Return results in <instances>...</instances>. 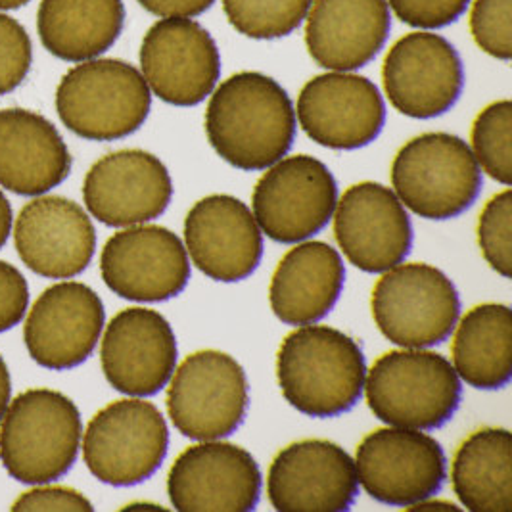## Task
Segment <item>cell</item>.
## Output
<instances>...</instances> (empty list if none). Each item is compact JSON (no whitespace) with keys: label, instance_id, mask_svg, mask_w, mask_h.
Instances as JSON below:
<instances>
[{"label":"cell","instance_id":"6da1fadb","mask_svg":"<svg viewBox=\"0 0 512 512\" xmlns=\"http://www.w3.org/2000/svg\"><path fill=\"white\" fill-rule=\"evenodd\" d=\"M210 96L206 135L225 162L242 171H265L290 152L296 108L273 77L240 71Z\"/></svg>","mask_w":512,"mask_h":512},{"label":"cell","instance_id":"7a4b0ae2","mask_svg":"<svg viewBox=\"0 0 512 512\" xmlns=\"http://www.w3.org/2000/svg\"><path fill=\"white\" fill-rule=\"evenodd\" d=\"M365 376L363 350L338 328L303 325L280 344V392L307 417L330 419L348 413L363 396Z\"/></svg>","mask_w":512,"mask_h":512},{"label":"cell","instance_id":"3957f363","mask_svg":"<svg viewBox=\"0 0 512 512\" xmlns=\"http://www.w3.org/2000/svg\"><path fill=\"white\" fill-rule=\"evenodd\" d=\"M83 438L77 405L62 392L25 390L0 420V463L22 484L56 482L75 465Z\"/></svg>","mask_w":512,"mask_h":512},{"label":"cell","instance_id":"277c9868","mask_svg":"<svg viewBox=\"0 0 512 512\" xmlns=\"http://www.w3.org/2000/svg\"><path fill=\"white\" fill-rule=\"evenodd\" d=\"M363 394L388 426L436 430L453 419L463 386L451 361L426 348L384 353L365 376Z\"/></svg>","mask_w":512,"mask_h":512},{"label":"cell","instance_id":"5b68a950","mask_svg":"<svg viewBox=\"0 0 512 512\" xmlns=\"http://www.w3.org/2000/svg\"><path fill=\"white\" fill-rule=\"evenodd\" d=\"M152 93L133 64L93 58L71 68L56 89V110L77 137L96 142L133 135L150 114Z\"/></svg>","mask_w":512,"mask_h":512},{"label":"cell","instance_id":"8992f818","mask_svg":"<svg viewBox=\"0 0 512 512\" xmlns=\"http://www.w3.org/2000/svg\"><path fill=\"white\" fill-rule=\"evenodd\" d=\"M392 185L407 210L422 219L445 221L459 217L478 200L482 169L461 137L424 133L399 148Z\"/></svg>","mask_w":512,"mask_h":512},{"label":"cell","instance_id":"52a82bcc","mask_svg":"<svg viewBox=\"0 0 512 512\" xmlns=\"http://www.w3.org/2000/svg\"><path fill=\"white\" fill-rule=\"evenodd\" d=\"M378 330L399 348H432L459 321L461 300L451 279L428 263H399L382 273L371 296Z\"/></svg>","mask_w":512,"mask_h":512},{"label":"cell","instance_id":"ba28073f","mask_svg":"<svg viewBox=\"0 0 512 512\" xmlns=\"http://www.w3.org/2000/svg\"><path fill=\"white\" fill-rule=\"evenodd\" d=\"M169 447L162 411L140 397L117 399L94 415L81 438L83 461L96 480L129 488L152 478Z\"/></svg>","mask_w":512,"mask_h":512},{"label":"cell","instance_id":"9c48e42d","mask_svg":"<svg viewBox=\"0 0 512 512\" xmlns=\"http://www.w3.org/2000/svg\"><path fill=\"white\" fill-rule=\"evenodd\" d=\"M167 384L169 419L190 440H223L248 415V376L229 353L196 351L175 367Z\"/></svg>","mask_w":512,"mask_h":512},{"label":"cell","instance_id":"30bf717a","mask_svg":"<svg viewBox=\"0 0 512 512\" xmlns=\"http://www.w3.org/2000/svg\"><path fill=\"white\" fill-rule=\"evenodd\" d=\"M338 185L325 163L307 154L282 158L265 169L252 196L261 233L298 244L321 233L332 219Z\"/></svg>","mask_w":512,"mask_h":512},{"label":"cell","instance_id":"8fae6325","mask_svg":"<svg viewBox=\"0 0 512 512\" xmlns=\"http://www.w3.org/2000/svg\"><path fill=\"white\" fill-rule=\"evenodd\" d=\"M357 480L378 503L411 507L434 497L445 482L447 461L440 442L424 430L380 428L359 443Z\"/></svg>","mask_w":512,"mask_h":512},{"label":"cell","instance_id":"7c38bea8","mask_svg":"<svg viewBox=\"0 0 512 512\" xmlns=\"http://www.w3.org/2000/svg\"><path fill=\"white\" fill-rule=\"evenodd\" d=\"M140 73L160 100L190 108L210 96L221 77V54L204 25L190 18H163L140 45Z\"/></svg>","mask_w":512,"mask_h":512},{"label":"cell","instance_id":"4fadbf2b","mask_svg":"<svg viewBox=\"0 0 512 512\" xmlns=\"http://www.w3.org/2000/svg\"><path fill=\"white\" fill-rule=\"evenodd\" d=\"M382 85L399 114L434 119L447 114L463 94V60L445 37L419 29L388 50Z\"/></svg>","mask_w":512,"mask_h":512},{"label":"cell","instance_id":"5bb4252c","mask_svg":"<svg viewBox=\"0 0 512 512\" xmlns=\"http://www.w3.org/2000/svg\"><path fill=\"white\" fill-rule=\"evenodd\" d=\"M100 275L123 300L165 302L190 280L183 240L160 225H133L108 238L100 254Z\"/></svg>","mask_w":512,"mask_h":512},{"label":"cell","instance_id":"9a60e30c","mask_svg":"<svg viewBox=\"0 0 512 512\" xmlns=\"http://www.w3.org/2000/svg\"><path fill=\"white\" fill-rule=\"evenodd\" d=\"M167 493L181 512L254 511L261 495V470L244 447L206 440L175 459Z\"/></svg>","mask_w":512,"mask_h":512},{"label":"cell","instance_id":"2e32d148","mask_svg":"<svg viewBox=\"0 0 512 512\" xmlns=\"http://www.w3.org/2000/svg\"><path fill=\"white\" fill-rule=\"evenodd\" d=\"M357 493L355 461L338 443H290L269 466L267 495L280 512L348 511Z\"/></svg>","mask_w":512,"mask_h":512},{"label":"cell","instance_id":"e0dca14e","mask_svg":"<svg viewBox=\"0 0 512 512\" xmlns=\"http://www.w3.org/2000/svg\"><path fill=\"white\" fill-rule=\"evenodd\" d=\"M104 303L83 282H58L31 305L24 325L31 359L50 371H70L85 363L104 330Z\"/></svg>","mask_w":512,"mask_h":512},{"label":"cell","instance_id":"ac0fdd59","mask_svg":"<svg viewBox=\"0 0 512 512\" xmlns=\"http://www.w3.org/2000/svg\"><path fill=\"white\" fill-rule=\"evenodd\" d=\"M296 119L313 142L332 150H357L382 133L386 104L371 79L328 71L303 85Z\"/></svg>","mask_w":512,"mask_h":512},{"label":"cell","instance_id":"d6986e66","mask_svg":"<svg viewBox=\"0 0 512 512\" xmlns=\"http://www.w3.org/2000/svg\"><path fill=\"white\" fill-rule=\"evenodd\" d=\"M102 332L100 363L110 386L129 397L160 394L179 359L177 336L162 313L127 307Z\"/></svg>","mask_w":512,"mask_h":512},{"label":"cell","instance_id":"ffe728a7","mask_svg":"<svg viewBox=\"0 0 512 512\" xmlns=\"http://www.w3.org/2000/svg\"><path fill=\"white\" fill-rule=\"evenodd\" d=\"M334 236L351 265L384 273L405 261L413 246V225L394 190L357 183L336 202Z\"/></svg>","mask_w":512,"mask_h":512},{"label":"cell","instance_id":"44dd1931","mask_svg":"<svg viewBox=\"0 0 512 512\" xmlns=\"http://www.w3.org/2000/svg\"><path fill=\"white\" fill-rule=\"evenodd\" d=\"M12 233L25 267L45 279L81 275L96 252L89 213L62 196H35L18 213Z\"/></svg>","mask_w":512,"mask_h":512},{"label":"cell","instance_id":"7402d4cb","mask_svg":"<svg viewBox=\"0 0 512 512\" xmlns=\"http://www.w3.org/2000/svg\"><path fill=\"white\" fill-rule=\"evenodd\" d=\"M173 198L167 167L150 152L117 150L85 175L87 211L108 227H133L160 217Z\"/></svg>","mask_w":512,"mask_h":512},{"label":"cell","instance_id":"603a6c76","mask_svg":"<svg viewBox=\"0 0 512 512\" xmlns=\"http://www.w3.org/2000/svg\"><path fill=\"white\" fill-rule=\"evenodd\" d=\"M185 248L208 279L238 282L259 267L263 233L242 200L229 194H211L187 213Z\"/></svg>","mask_w":512,"mask_h":512},{"label":"cell","instance_id":"cb8c5ba5","mask_svg":"<svg viewBox=\"0 0 512 512\" xmlns=\"http://www.w3.org/2000/svg\"><path fill=\"white\" fill-rule=\"evenodd\" d=\"M390 29L386 0H313L305 16V45L325 70H359L378 56Z\"/></svg>","mask_w":512,"mask_h":512},{"label":"cell","instance_id":"d4e9b609","mask_svg":"<svg viewBox=\"0 0 512 512\" xmlns=\"http://www.w3.org/2000/svg\"><path fill=\"white\" fill-rule=\"evenodd\" d=\"M70 173V148L47 117L25 108L0 110V187L41 196Z\"/></svg>","mask_w":512,"mask_h":512},{"label":"cell","instance_id":"484cf974","mask_svg":"<svg viewBox=\"0 0 512 512\" xmlns=\"http://www.w3.org/2000/svg\"><path fill=\"white\" fill-rule=\"evenodd\" d=\"M346 280L336 248L319 240L298 242L282 257L269 286V302L284 325H313L332 311Z\"/></svg>","mask_w":512,"mask_h":512},{"label":"cell","instance_id":"4316f807","mask_svg":"<svg viewBox=\"0 0 512 512\" xmlns=\"http://www.w3.org/2000/svg\"><path fill=\"white\" fill-rule=\"evenodd\" d=\"M125 25L123 0H41L37 31L64 62H87L114 47Z\"/></svg>","mask_w":512,"mask_h":512},{"label":"cell","instance_id":"83f0119b","mask_svg":"<svg viewBox=\"0 0 512 512\" xmlns=\"http://www.w3.org/2000/svg\"><path fill=\"white\" fill-rule=\"evenodd\" d=\"M453 367L476 390H501L512 376V315L505 303L472 307L455 326Z\"/></svg>","mask_w":512,"mask_h":512},{"label":"cell","instance_id":"f1b7e54d","mask_svg":"<svg viewBox=\"0 0 512 512\" xmlns=\"http://www.w3.org/2000/svg\"><path fill=\"white\" fill-rule=\"evenodd\" d=\"M451 484L468 511H511V432L505 428H482L470 434L453 457Z\"/></svg>","mask_w":512,"mask_h":512},{"label":"cell","instance_id":"f546056e","mask_svg":"<svg viewBox=\"0 0 512 512\" xmlns=\"http://www.w3.org/2000/svg\"><path fill=\"white\" fill-rule=\"evenodd\" d=\"M313 0H223V10L238 33L269 41L294 33Z\"/></svg>","mask_w":512,"mask_h":512},{"label":"cell","instance_id":"4dcf8cb0","mask_svg":"<svg viewBox=\"0 0 512 512\" xmlns=\"http://www.w3.org/2000/svg\"><path fill=\"white\" fill-rule=\"evenodd\" d=\"M480 169L509 187L512 183V104L499 100L486 106L472 123L470 146Z\"/></svg>","mask_w":512,"mask_h":512},{"label":"cell","instance_id":"1f68e13d","mask_svg":"<svg viewBox=\"0 0 512 512\" xmlns=\"http://www.w3.org/2000/svg\"><path fill=\"white\" fill-rule=\"evenodd\" d=\"M512 192L495 194L478 219V244L489 267L503 279H511Z\"/></svg>","mask_w":512,"mask_h":512},{"label":"cell","instance_id":"d6a6232c","mask_svg":"<svg viewBox=\"0 0 512 512\" xmlns=\"http://www.w3.org/2000/svg\"><path fill=\"white\" fill-rule=\"evenodd\" d=\"M470 33L489 56L509 62L512 58V0H474Z\"/></svg>","mask_w":512,"mask_h":512},{"label":"cell","instance_id":"836d02e7","mask_svg":"<svg viewBox=\"0 0 512 512\" xmlns=\"http://www.w3.org/2000/svg\"><path fill=\"white\" fill-rule=\"evenodd\" d=\"M33 45L16 18L0 12V96L16 91L29 75Z\"/></svg>","mask_w":512,"mask_h":512},{"label":"cell","instance_id":"e575fe53","mask_svg":"<svg viewBox=\"0 0 512 512\" xmlns=\"http://www.w3.org/2000/svg\"><path fill=\"white\" fill-rule=\"evenodd\" d=\"M403 24L420 31L440 29L457 22L470 0H386Z\"/></svg>","mask_w":512,"mask_h":512},{"label":"cell","instance_id":"d590c367","mask_svg":"<svg viewBox=\"0 0 512 512\" xmlns=\"http://www.w3.org/2000/svg\"><path fill=\"white\" fill-rule=\"evenodd\" d=\"M12 511L43 512V511H94L93 503L77 489L66 486L35 484L33 488L24 491L14 503Z\"/></svg>","mask_w":512,"mask_h":512},{"label":"cell","instance_id":"8d00e7d4","mask_svg":"<svg viewBox=\"0 0 512 512\" xmlns=\"http://www.w3.org/2000/svg\"><path fill=\"white\" fill-rule=\"evenodd\" d=\"M29 307V288L24 275L10 265L0 261V334L20 325Z\"/></svg>","mask_w":512,"mask_h":512},{"label":"cell","instance_id":"74e56055","mask_svg":"<svg viewBox=\"0 0 512 512\" xmlns=\"http://www.w3.org/2000/svg\"><path fill=\"white\" fill-rule=\"evenodd\" d=\"M215 0H139L140 6L158 18H196L210 10Z\"/></svg>","mask_w":512,"mask_h":512},{"label":"cell","instance_id":"f35d334b","mask_svg":"<svg viewBox=\"0 0 512 512\" xmlns=\"http://www.w3.org/2000/svg\"><path fill=\"white\" fill-rule=\"evenodd\" d=\"M12 225H14L12 206H10L8 198L4 196V192L0 190V248L6 244L8 236L12 233Z\"/></svg>","mask_w":512,"mask_h":512},{"label":"cell","instance_id":"ab89813d","mask_svg":"<svg viewBox=\"0 0 512 512\" xmlns=\"http://www.w3.org/2000/svg\"><path fill=\"white\" fill-rule=\"evenodd\" d=\"M12 399V380H10V371L6 367V361L0 355V420L4 417L8 405Z\"/></svg>","mask_w":512,"mask_h":512},{"label":"cell","instance_id":"60d3db41","mask_svg":"<svg viewBox=\"0 0 512 512\" xmlns=\"http://www.w3.org/2000/svg\"><path fill=\"white\" fill-rule=\"evenodd\" d=\"M409 511L449 512L459 511V507H457V505H453V503H447V501H436L434 497H428V499H424V501H419V503L411 505V507H409Z\"/></svg>","mask_w":512,"mask_h":512},{"label":"cell","instance_id":"b9f144b4","mask_svg":"<svg viewBox=\"0 0 512 512\" xmlns=\"http://www.w3.org/2000/svg\"><path fill=\"white\" fill-rule=\"evenodd\" d=\"M27 2H31V0H0V12H2V10H16V8H22Z\"/></svg>","mask_w":512,"mask_h":512}]
</instances>
